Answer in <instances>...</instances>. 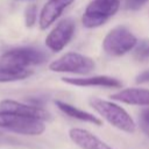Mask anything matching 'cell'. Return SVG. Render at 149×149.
Returning <instances> with one entry per match:
<instances>
[{
    "label": "cell",
    "mask_w": 149,
    "mask_h": 149,
    "mask_svg": "<svg viewBox=\"0 0 149 149\" xmlns=\"http://www.w3.org/2000/svg\"><path fill=\"white\" fill-rule=\"evenodd\" d=\"M48 55L35 47H17L0 55V68H29L44 63Z\"/></svg>",
    "instance_id": "cell-2"
},
{
    "label": "cell",
    "mask_w": 149,
    "mask_h": 149,
    "mask_svg": "<svg viewBox=\"0 0 149 149\" xmlns=\"http://www.w3.org/2000/svg\"><path fill=\"white\" fill-rule=\"evenodd\" d=\"M149 0H123V6L128 10H137L143 7Z\"/></svg>",
    "instance_id": "cell-18"
},
{
    "label": "cell",
    "mask_w": 149,
    "mask_h": 149,
    "mask_svg": "<svg viewBox=\"0 0 149 149\" xmlns=\"http://www.w3.org/2000/svg\"><path fill=\"white\" fill-rule=\"evenodd\" d=\"M0 128L29 136H37L45 132L44 121L3 111H0Z\"/></svg>",
    "instance_id": "cell-3"
},
{
    "label": "cell",
    "mask_w": 149,
    "mask_h": 149,
    "mask_svg": "<svg viewBox=\"0 0 149 149\" xmlns=\"http://www.w3.org/2000/svg\"><path fill=\"white\" fill-rule=\"evenodd\" d=\"M62 81L79 86V87H106V88H120L122 83L111 76H93V77H64Z\"/></svg>",
    "instance_id": "cell-9"
},
{
    "label": "cell",
    "mask_w": 149,
    "mask_h": 149,
    "mask_svg": "<svg viewBox=\"0 0 149 149\" xmlns=\"http://www.w3.org/2000/svg\"><path fill=\"white\" fill-rule=\"evenodd\" d=\"M109 98L112 100L120 101L128 105L149 107V88L128 87L111 94Z\"/></svg>",
    "instance_id": "cell-12"
},
{
    "label": "cell",
    "mask_w": 149,
    "mask_h": 149,
    "mask_svg": "<svg viewBox=\"0 0 149 149\" xmlns=\"http://www.w3.org/2000/svg\"><path fill=\"white\" fill-rule=\"evenodd\" d=\"M31 74L29 68H0V84L23 80Z\"/></svg>",
    "instance_id": "cell-14"
},
{
    "label": "cell",
    "mask_w": 149,
    "mask_h": 149,
    "mask_svg": "<svg viewBox=\"0 0 149 149\" xmlns=\"http://www.w3.org/2000/svg\"><path fill=\"white\" fill-rule=\"evenodd\" d=\"M37 6L35 3H29L27 5L24 9V24L27 28L34 27L37 20Z\"/></svg>",
    "instance_id": "cell-16"
},
{
    "label": "cell",
    "mask_w": 149,
    "mask_h": 149,
    "mask_svg": "<svg viewBox=\"0 0 149 149\" xmlns=\"http://www.w3.org/2000/svg\"><path fill=\"white\" fill-rule=\"evenodd\" d=\"M94 68V61L79 52H66L49 64V70L52 72L72 74H87L92 72Z\"/></svg>",
    "instance_id": "cell-6"
},
{
    "label": "cell",
    "mask_w": 149,
    "mask_h": 149,
    "mask_svg": "<svg viewBox=\"0 0 149 149\" xmlns=\"http://www.w3.org/2000/svg\"><path fill=\"white\" fill-rule=\"evenodd\" d=\"M16 1H26V2H29V1H33V0H16Z\"/></svg>",
    "instance_id": "cell-20"
},
{
    "label": "cell",
    "mask_w": 149,
    "mask_h": 149,
    "mask_svg": "<svg viewBox=\"0 0 149 149\" xmlns=\"http://www.w3.org/2000/svg\"><path fill=\"white\" fill-rule=\"evenodd\" d=\"M0 111L15 113V114H20L23 116L35 118V119H40L42 121L51 119L50 113L47 109H44L42 106H36L33 104H23L17 100H13V99L1 100L0 101Z\"/></svg>",
    "instance_id": "cell-8"
},
{
    "label": "cell",
    "mask_w": 149,
    "mask_h": 149,
    "mask_svg": "<svg viewBox=\"0 0 149 149\" xmlns=\"http://www.w3.org/2000/svg\"><path fill=\"white\" fill-rule=\"evenodd\" d=\"M73 1L74 0H48L40 12V28L42 30L49 28Z\"/></svg>",
    "instance_id": "cell-10"
},
{
    "label": "cell",
    "mask_w": 149,
    "mask_h": 149,
    "mask_svg": "<svg viewBox=\"0 0 149 149\" xmlns=\"http://www.w3.org/2000/svg\"><path fill=\"white\" fill-rule=\"evenodd\" d=\"M120 5V0H92L83 13V26L90 29L102 26L116 14Z\"/></svg>",
    "instance_id": "cell-5"
},
{
    "label": "cell",
    "mask_w": 149,
    "mask_h": 149,
    "mask_svg": "<svg viewBox=\"0 0 149 149\" xmlns=\"http://www.w3.org/2000/svg\"><path fill=\"white\" fill-rule=\"evenodd\" d=\"M69 137L80 149H113L87 129L71 128L69 130Z\"/></svg>",
    "instance_id": "cell-11"
},
{
    "label": "cell",
    "mask_w": 149,
    "mask_h": 149,
    "mask_svg": "<svg viewBox=\"0 0 149 149\" xmlns=\"http://www.w3.org/2000/svg\"><path fill=\"white\" fill-rule=\"evenodd\" d=\"M55 105L57 106V108L63 112L65 115L72 118V119H76V120H79V121H84V122H88V123H92L94 126H101L102 125V121L101 119H99L98 116L93 115L92 113H88L86 111H83L73 105H70L65 101H62V100H55Z\"/></svg>",
    "instance_id": "cell-13"
},
{
    "label": "cell",
    "mask_w": 149,
    "mask_h": 149,
    "mask_svg": "<svg viewBox=\"0 0 149 149\" xmlns=\"http://www.w3.org/2000/svg\"><path fill=\"white\" fill-rule=\"evenodd\" d=\"M139 123L141 129L146 133V135L149 137V107H146L141 111L139 116Z\"/></svg>",
    "instance_id": "cell-17"
},
{
    "label": "cell",
    "mask_w": 149,
    "mask_h": 149,
    "mask_svg": "<svg viewBox=\"0 0 149 149\" xmlns=\"http://www.w3.org/2000/svg\"><path fill=\"white\" fill-rule=\"evenodd\" d=\"M74 29L76 23L72 19H64L59 21L56 27L47 35L44 40L45 47L52 52L62 51L72 40Z\"/></svg>",
    "instance_id": "cell-7"
},
{
    "label": "cell",
    "mask_w": 149,
    "mask_h": 149,
    "mask_svg": "<svg viewBox=\"0 0 149 149\" xmlns=\"http://www.w3.org/2000/svg\"><path fill=\"white\" fill-rule=\"evenodd\" d=\"M134 50V57L137 61L149 59V40H143L141 42L137 41Z\"/></svg>",
    "instance_id": "cell-15"
},
{
    "label": "cell",
    "mask_w": 149,
    "mask_h": 149,
    "mask_svg": "<svg viewBox=\"0 0 149 149\" xmlns=\"http://www.w3.org/2000/svg\"><path fill=\"white\" fill-rule=\"evenodd\" d=\"M90 105L100 116H102L109 125H112L116 129L128 134L135 132V121L129 115V113L118 104L93 97L90 99Z\"/></svg>",
    "instance_id": "cell-1"
},
{
    "label": "cell",
    "mask_w": 149,
    "mask_h": 149,
    "mask_svg": "<svg viewBox=\"0 0 149 149\" xmlns=\"http://www.w3.org/2000/svg\"><path fill=\"white\" fill-rule=\"evenodd\" d=\"M135 81L137 84H144V83H149V69L142 71L141 73H139L135 78Z\"/></svg>",
    "instance_id": "cell-19"
},
{
    "label": "cell",
    "mask_w": 149,
    "mask_h": 149,
    "mask_svg": "<svg viewBox=\"0 0 149 149\" xmlns=\"http://www.w3.org/2000/svg\"><path fill=\"white\" fill-rule=\"evenodd\" d=\"M137 43L136 36L126 26L111 29L102 41V49L109 56H123L132 51Z\"/></svg>",
    "instance_id": "cell-4"
}]
</instances>
